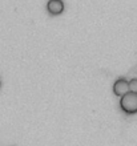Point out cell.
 <instances>
[{"label": "cell", "mask_w": 137, "mask_h": 146, "mask_svg": "<svg viewBox=\"0 0 137 146\" xmlns=\"http://www.w3.org/2000/svg\"><path fill=\"white\" fill-rule=\"evenodd\" d=\"M128 84H129V92L137 93V78L128 80Z\"/></svg>", "instance_id": "cell-4"}, {"label": "cell", "mask_w": 137, "mask_h": 146, "mask_svg": "<svg viewBox=\"0 0 137 146\" xmlns=\"http://www.w3.org/2000/svg\"><path fill=\"white\" fill-rule=\"evenodd\" d=\"M120 108L125 114L137 113V93L128 92L120 98Z\"/></svg>", "instance_id": "cell-1"}, {"label": "cell", "mask_w": 137, "mask_h": 146, "mask_svg": "<svg viewBox=\"0 0 137 146\" xmlns=\"http://www.w3.org/2000/svg\"><path fill=\"white\" fill-rule=\"evenodd\" d=\"M47 9L51 15H60L64 11V3L61 0H49L47 3Z\"/></svg>", "instance_id": "cell-3"}, {"label": "cell", "mask_w": 137, "mask_h": 146, "mask_svg": "<svg viewBox=\"0 0 137 146\" xmlns=\"http://www.w3.org/2000/svg\"><path fill=\"white\" fill-rule=\"evenodd\" d=\"M129 92V84L126 78H118L113 84V93L118 97H122L124 94Z\"/></svg>", "instance_id": "cell-2"}]
</instances>
